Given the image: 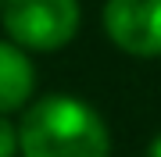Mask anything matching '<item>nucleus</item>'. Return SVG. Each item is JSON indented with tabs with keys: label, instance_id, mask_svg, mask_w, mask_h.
Masks as SVG:
<instances>
[{
	"label": "nucleus",
	"instance_id": "obj_4",
	"mask_svg": "<svg viewBox=\"0 0 161 157\" xmlns=\"http://www.w3.org/2000/svg\"><path fill=\"white\" fill-rule=\"evenodd\" d=\"M32 86H36V68L25 47L0 39V114L22 111L32 97Z\"/></svg>",
	"mask_w": 161,
	"mask_h": 157
},
{
	"label": "nucleus",
	"instance_id": "obj_6",
	"mask_svg": "<svg viewBox=\"0 0 161 157\" xmlns=\"http://www.w3.org/2000/svg\"><path fill=\"white\" fill-rule=\"evenodd\" d=\"M147 157H161V136H154V143L147 146Z\"/></svg>",
	"mask_w": 161,
	"mask_h": 157
},
{
	"label": "nucleus",
	"instance_id": "obj_1",
	"mask_svg": "<svg viewBox=\"0 0 161 157\" xmlns=\"http://www.w3.org/2000/svg\"><path fill=\"white\" fill-rule=\"evenodd\" d=\"M22 157H111L104 118L75 97H43L18 125Z\"/></svg>",
	"mask_w": 161,
	"mask_h": 157
},
{
	"label": "nucleus",
	"instance_id": "obj_2",
	"mask_svg": "<svg viewBox=\"0 0 161 157\" xmlns=\"http://www.w3.org/2000/svg\"><path fill=\"white\" fill-rule=\"evenodd\" d=\"M4 29L25 50H58L79 32V0H4Z\"/></svg>",
	"mask_w": 161,
	"mask_h": 157
},
{
	"label": "nucleus",
	"instance_id": "obj_3",
	"mask_svg": "<svg viewBox=\"0 0 161 157\" xmlns=\"http://www.w3.org/2000/svg\"><path fill=\"white\" fill-rule=\"evenodd\" d=\"M104 32L132 57H161V0H108Z\"/></svg>",
	"mask_w": 161,
	"mask_h": 157
},
{
	"label": "nucleus",
	"instance_id": "obj_5",
	"mask_svg": "<svg viewBox=\"0 0 161 157\" xmlns=\"http://www.w3.org/2000/svg\"><path fill=\"white\" fill-rule=\"evenodd\" d=\"M18 154V128L0 114V157H14Z\"/></svg>",
	"mask_w": 161,
	"mask_h": 157
},
{
	"label": "nucleus",
	"instance_id": "obj_7",
	"mask_svg": "<svg viewBox=\"0 0 161 157\" xmlns=\"http://www.w3.org/2000/svg\"><path fill=\"white\" fill-rule=\"evenodd\" d=\"M0 11H4V0H0Z\"/></svg>",
	"mask_w": 161,
	"mask_h": 157
}]
</instances>
